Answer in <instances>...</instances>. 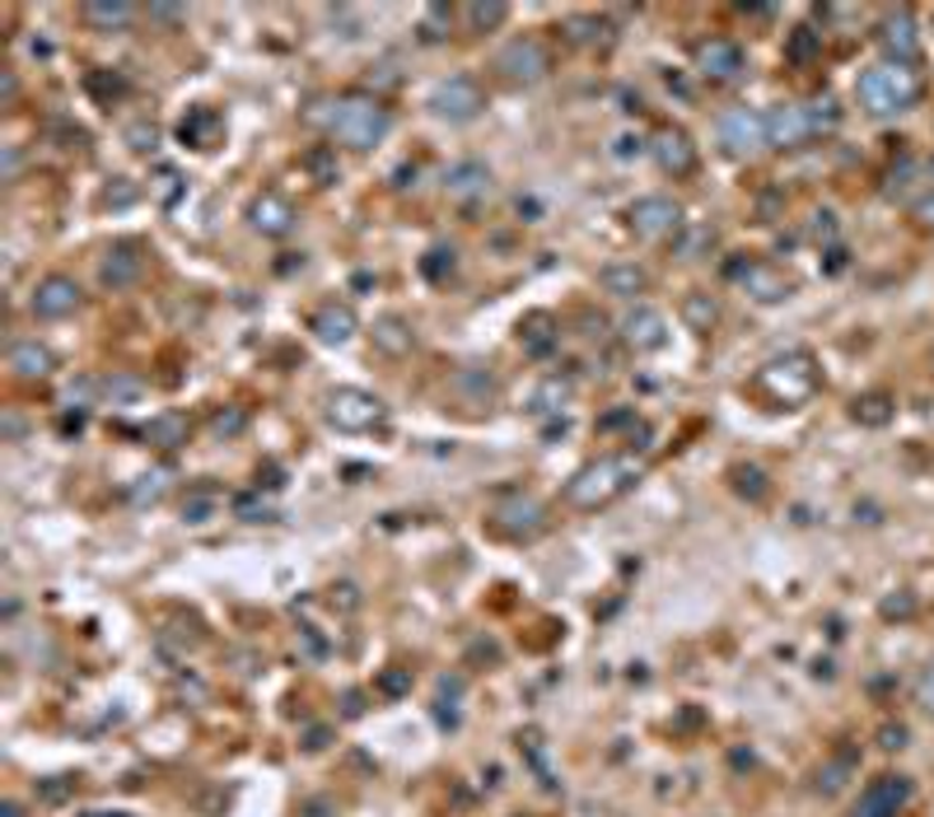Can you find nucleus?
Segmentation results:
<instances>
[{
    "label": "nucleus",
    "instance_id": "obj_1",
    "mask_svg": "<svg viewBox=\"0 0 934 817\" xmlns=\"http://www.w3.org/2000/svg\"><path fill=\"white\" fill-rule=\"evenodd\" d=\"M645 463L635 458V453H607V458L589 463L571 476V486H565V505L580 510V514H599L607 510L612 501H622V495L641 482Z\"/></svg>",
    "mask_w": 934,
    "mask_h": 817
},
{
    "label": "nucleus",
    "instance_id": "obj_2",
    "mask_svg": "<svg viewBox=\"0 0 934 817\" xmlns=\"http://www.w3.org/2000/svg\"><path fill=\"white\" fill-rule=\"evenodd\" d=\"M313 122H323L332 141L347 145V150H374L383 135H389V127H393L389 108H383L379 99H370V94H347V99H337L332 112H318Z\"/></svg>",
    "mask_w": 934,
    "mask_h": 817
},
{
    "label": "nucleus",
    "instance_id": "obj_3",
    "mask_svg": "<svg viewBox=\"0 0 934 817\" xmlns=\"http://www.w3.org/2000/svg\"><path fill=\"white\" fill-rule=\"evenodd\" d=\"M753 393L766 406H776V412L804 406L817 393V365H813V355L809 351H790V355L766 360V365L753 374Z\"/></svg>",
    "mask_w": 934,
    "mask_h": 817
},
{
    "label": "nucleus",
    "instance_id": "obj_4",
    "mask_svg": "<svg viewBox=\"0 0 934 817\" xmlns=\"http://www.w3.org/2000/svg\"><path fill=\"white\" fill-rule=\"evenodd\" d=\"M916 99H921V75L911 71V65L883 61L860 75V103L870 108L874 118H893V112L916 108Z\"/></svg>",
    "mask_w": 934,
    "mask_h": 817
},
{
    "label": "nucleus",
    "instance_id": "obj_5",
    "mask_svg": "<svg viewBox=\"0 0 934 817\" xmlns=\"http://www.w3.org/2000/svg\"><path fill=\"white\" fill-rule=\"evenodd\" d=\"M491 528L505 533V537H514V542H533V537L546 528V505L538 501V495L510 491V495H500V501H495V510H491Z\"/></svg>",
    "mask_w": 934,
    "mask_h": 817
},
{
    "label": "nucleus",
    "instance_id": "obj_6",
    "mask_svg": "<svg viewBox=\"0 0 934 817\" xmlns=\"http://www.w3.org/2000/svg\"><path fill=\"white\" fill-rule=\"evenodd\" d=\"M383 416H389V406L364 389H332L328 393V421L337 430H347V435H364V430L383 425Z\"/></svg>",
    "mask_w": 934,
    "mask_h": 817
},
{
    "label": "nucleus",
    "instance_id": "obj_7",
    "mask_svg": "<svg viewBox=\"0 0 934 817\" xmlns=\"http://www.w3.org/2000/svg\"><path fill=\"white\" fill-rule=\"evenodd\" d=\"M720 145L734 154V159H753L762 150H771L766 141V112H753V108H734L720 118Z\"/></svg>",
    "mask_w": 934,
    "mask_h": 817
},
{
    "label": "nucleus",
    "instance_id": "obj_8",
    "mask_svg": "<svg viewBox=\"0 0 934 817\" xmlns=\"http://www.w3.org/2000/svg\"><path fill=\"white\" fill-rule=\"evenodd\" d=\"M626 220H631V230L641 239L664 243V239H673L682 230V206L673 196H641V201H631Z\"/></svg>",
    "mask_w": 934,
    "mask_h": 817
},
{
    "label": "nucleus",
    "instance_id": "obj_9",
    "mask_svg": "<svg viewBox=\"0 0 934 817\" xmlns=\"http://www.w3.org/2000/svg\"><path fill=\"white\" fill-rule=\"evenodd\" d=\"M430 108H435L444 122H472L476 112L486 108V94H482V84H476L472 75H449V80L435 84Z\"/></svg>",
    "mask_w": 934,
    "mask_h": 817
},
{
    "label": "nucleus",
    "instance_id": "obj_10",
    "mask_svg": "<svg viewBox=\"0 0 934 817\" xmlns=\"http://www.w3.org/2000/svg\"><path fill=\"white\" fill-rule=\"evenodd\" d=\"M495 71L505 75L510 84H538L546 71H552V61H546V48L538 38H514L510 48H500Z\"/></svg>",
    "mask_w": 934,
    "mask_h": 817
},
{
    "label": "nucleus",
    "instance_id": "obj_11",
    "mask_svg": "<svg viewBox=\"0 0 934 817\" xmlns=\"http://www.w3.org/2000/svg\"><path fill=\"white\" fill-rule=\"evenodd\" d=\"M729 276H734L747 294H753L757 304H781L785 294L794 290L785 271H781V266H771V262H734V266H729Z\"/></svg>",
    "mask_w": 934,
    "mask_h": 817
},
{
    "label": "nucleus",
    "instance_id": "obj_12",
    "mask_svg": "<svg viewBox=\"0 0 934 817\" xmlns=\"http://www.w3.org/2000/svg\"><path fill=\"white\" fill-rule=\"evenodd\" d=\"M813 118H809V108L804 103H781V108H771L766 112V141L771 150H794V145H804L813 141Z\"/></svg>",
    "mask_w": 934,
    "mask_h": 817
},
{
    "label": "nucleus",
    "instance_id": "obj_13",
    "mask_svg": "<svg viewBox=\"0 0 934 817\" xmlns=\"http://www.w3.org/2000/svg\"><path fill=\"white\" fill-rule=\"evenodd\" d=\"M878 48L887 52L893 65H916L921 57V38H916V24H911V10H893L878 24Z\"/></svg>",
    "mask_w": 934,
    "mask_h": 817
},
{
    "label": "nucleus",
    "instance_id": "obj_14",
    "mask_svg": "<svg viewBox=\"0 0 934 817\" xmlns=\"http://www.w3.org/2000/svg\"><path fill=\"white\" fill-rule=\"evenodd\" d=\"M911 799V780L906 776H878L870 789L860 794V804L851 817H897Z\"/></svg>",
    "mask_w": 934,
    "mask_h": 817
},
{
    "label": "nucleus",
    "instance_id": "obj_15",
    "mask_svg": "<svg viewBox=\"0 0 934 817\" xmlns=\"http://www.w3.org/2000/svg\"><path fill=\"white\" fill-rule=\"evenodd\" d=\"M622 342L631 351H659L669 342V323H664V313L650 309V304H635L626 317H622Z\"/></svg>",
    "mask_w": 934,
    "mask_h": 817
},
{
    "label": "nucleus",
    "instance_id": "obj_16",
    "mask_svg": "<svg viewBox=\"0 0 934 817\" xmlns=\"http://www.w3.org/2000/svg\"><path fill=\"white\" fill-rule=\"evenodd\" d=\"M29 309H33L38 317H71V313L80 309V285H76L71 276H42V281L33 285Z\"/></svg>",
    "mask_w": 934,
    "mask_h": 817
},
{
    "label": "nucleus",
    "instance_id": "obj_17",
    "mask_svg": "<svg viewBox=\"0 0 934 817\" xmlns=\"http://www.w3.org/2000/svg\"><path fill=\"white\" fill-rule=\"evenodd\" d=\"M692 61L705 80H739L743 75V48L729 38H705Z\"/></svg>",
    "mask_w": 934,
    "mask_h": 817
},
{
    "label": "nucleus",
    "instance_id": "obj_18",
    "mask_svg": "<svg viewBox=\"0 0 934 817\" xmlns=\"http://www.w3.org/2000/svg\"><path fill=\"white\" fill-rule=\"evenodd\" d=\"M654 159H659V169L673 173V178H687L696 169V145H692V135L687 131H677V127H664L654 135Z\"/></svg>",
    "mask_w": 934,
    "mask_h": 817
},
{
    "label": "nucleus",
    "instance_id": "obj_19",
    "mask_svg": "<svg viewBox=\"0 0 934 817\" xmlns=\"http://www.w3.org/2000/svg\"><path fill=\"white\" fill-rule=\"evenodd\" d=\"M248 220H253V230L258 234H267V239H285L290 230H294V206L281 196V192H262L253 206H248Z\"/></svg>",
    "mask_w": 934,
    "mask_h": 817
},
{
    "label": "nucleus",
    "instance_id": "obj_20",
    "mask_svg": "<svg viewBox=\"0 0 934 817\" xmlns=\"http://www.w3.org/2000/svg\"><path fill=\"white\" fill-rule=\"evenodd\" d=\"M141 271H145V258H141V248L135 243H112L108 253H103V266H99V281L108 290H127L141 281Z\"/></svg>",
    "mask_w": 934,
    "mask_h": 817
},
{
    "label": "nucleus",
    "instance_id": "obj_21",
    "mask_svg": "<svg viewBox=\"0 0 934 817\" xmlns=\"http://www.w3.org/2000/svg\"><path fill=\"white\" fill-rule=\"evenodd\" d=\"M309 332L318 336V342H328V346H347L351 336H355V313H351V304H337V300L318 304L313 317H309Z\"/></svg>",
    "mask_w": 934,
    "mask_h": 817
},
{
    "label": "nucleus",
    "instance_id": "obj_22",
    "mask_svg": "<svg viewBox=\"0 0 934 817\" xmlns=\"http://www.w3.org/2000/svg\"><path fill=\"white\" fill-rule=\"evenodd\" d=\"M370 342H374V351H379V355H389V360H406V355L416 351V332H412V323H406V317L383 313V317H374Z\"/></svg>",
    "mask_w": 934,
    "mask_h": 817
},
{
    "label": "nucleus",
    "instance_id": "obj_23",
    "mask_svg": "<svg viewBox=\"0 0 934 817\" xmlns=\"http://www.w3.org/2000/svg\"><path fill=\"white\" fill-rule=\"evenodd\" d=\"M178 135H182L188 145H197V150H215L220 135H224V118H220L215 108H192L188 118H182Z\"/></svg>",
    "mask_w": 934,
    "mask_h": 817
},
{
    "label": "nucleus",
    "instance_id": "obj_24",
    "mask_svg": "<svg viewBox=\"0 0 934 817\" xmlns=\"http://www.w3.org/2000/svg\"><path fill=\"white\" fill-rule=\"evenodd\" d=\"M444 188H449L453 201H476V196L491 192V173H486V164H476V159H463V164L449 169Z\"/></svg>",
    "mask_w": 934,
    "mask_h": 817
},
{
    "label": "nucleus",
    "instance_id": "obj_25",
    "mask_svg": "<svg viewBox=\"0 0 934 817\" xmlns=\"http://www.w3.org/2000/svg\"><path fill=\"white\" fill-rule=\"evenodd\" d=\"M599 285L607 294H617V300H635V294H645L650 276H645V266H635V262H612L599 271Z\"/></svg>",
    "mask_w": 934,
    "mask_h": 817
},
{
    "label": "nucleus",
    "instance_id": "obj_26",
    "mask_svg": "<svg viewBox=\"0 0 934 817\" xmlns=\"http://www.w3.org/2000/svg\"><path fill=\"white\" fill-rule=\"evenodd\" d=\"M519 342H523V351H529V355H546V351L561 342L556 317H552V313H529V317L519 323Z\"/></svg>",
    "mask_w": 934,
    "mask_h": 817
},
{
    "label": "nucleus",
    "instance_id": "obj_27",
    "mask_svg": "<svg viewBox=\"0 0 934 817\" xmlns=\"http://www.w3.org/2000/svg\"><path fill=\"white\" fill-rule=\"evenodd\" d=\"M52 351L48 346H38V342H19V346H10V370L19 374V379H48L52 374Z\"/></svg>",
    "mask_w": 934,
    "mask_h": 817
},
{
    "label": "nucleus",
    "instance_id": "obj_28",
    "mask_svg": "<svg viewBox=\"0 0 934 817\" xmlns=\"http://www.w3.org/2000/svg\"><path fill=\"white\" fill-rule=\"evenodd\" d=\"M188 416L182 412H164V416H154L145 430H141V440L154 444V448H178V444H188Z\"/></svg>",
    "mask_w": 934,
    "mask_h": 817
},
{
    "label": "nucleus",
    "instance_id": "obj_29",
    "mask_svg": "<svg viewBox=\"0 0 934 817\" xmlns=\"http://www.w3.org/2000/svg\"><path fill=\"white\" fill-rule=\"evenodd\" d=\"M131 19H135V10L127 6V0H89V6H84V24H89V29H99V33L127 29Z\"/></svg>",
    "mask_w": 934,
    "mask_h": 817
},
{
    "label": "nucleus",
    "instance_id": "obj_30",
    "mask_svg": "<svg viewBox=\"0 0 934 817\" xmlns=\"http://www.w3.org/2000/svg\"><path fill=\"white\" fill-rule=\"evenodd\" d=\"M571 393H575V383H571V379H561V374L542 379V383H538V393H533V402H529V412H533V416H556L561 406L571 402Z\"/></svg>",
    "mask_w": 934,
    "mask_h": 817
},
{
    "label": "nucleus",
    "instance_id": "obj_31",
    "mask_svg": "<svg viewBox=\"0 0 934 817\" xmlns=\"http://www.w3.org/2000/svg\"><path fill=\"white\" fill-rule=\"evenodd\" d=\"M459 14H463L468 33H495L500 24H505L510 6H500V0H472V6H463Z\"/></svg>",
    "mask_w": 934,
    "mask_h": 817
},
{
    "label": "nucleus",
    "instance_id": "obj_32",
    "mask_svg": "<svg viewBox=\"0 0 934 817\" xmlns=\"http://www.w3.org/2000/svg\"><path fill=\"white\" fill-rule=\"evenodd\" d=\"M715 317H720V304L711 300V294L692 290L687 300H682V323H687L692 332H711V327H715Z\"/></svg>",
    "mask_w": 934,
    "mask_h": 817
},
{
    "label": "nucleus",
    "instance_id": "obj_33",
    "mask_svg": "<svg viewBox=\"0 0 934 817\" xmlns=\"http://www.w3.org/2000/svg\"><path fill=\"white\" fill-rule=\"evenodd\" d=\"M851 416L860 425H874L878 430V425L893 421V397H887V393H864V397H855V412Z\"/></svg>",
    "mask_w": 934,
    "mask_h": 817
},
{
    "label": "nucleus",
    "instance_id": "obj_34",
    "mask_svg": "<svg viewBox=\"0 0 934 817\" xmlns=\"http://www.w3.org/2000/svg\"><path fill=\"white\" fill-rule=\"evenodd\" d=\"M169 482H173V472H169V467H154V472H145L141 482L131 486V505H154L159 495L169 491Z\"/></svg>",
    "mask_w": 934,
    "mask_h": 817
},
{
    "label": "nucleus",
    "instance_id": "obj_35",
    "mask_svg": "<svg viewBox=\"0 0 934 817\" xmlns=\"http://www.w3.org/2000/svg\"><path fill=\"white\" fill-rule=\"evenodd\" d=\"M304 169L313 173L318 188H332V183H337V150H328V145L309 150V154H304Z\"/></svg>",
    "mask_w": 934,
    "mask_h": 817
},
{
    "label": "nucleus",
    "instance_id": "obj_36",
    "mask_svg": "<svg viewBox=\"0 0 934 817\" xmlns=\"http://www.w3.org/2000/svg\"><path fill=\"white\" fill-rule=\"evenodd\" d=\"M813 57H817V33H813V29H794L790 42H785V61L809 65Z\"/></svg>",
    "mask_w": 934,
    "mask_h": 817
},
{
    "label": "nucleus",
    "instance_id": "obj_37",
    "mask_svg": "<svg viewBox=\"0 0 934 817\" xmlns=\"http://www.w3.org/2000/svg\"><path fill=\"white\" fill-rule=\"evenodd\" d=\"M449 24H453V10L449 6H430L425 19H421V38L425 42H444L449 38Z\"/></svg>",
    "mask_w": 934,
    "mask_h": 817
},
{
    "label": "nucleus",
    "instance_id": "obj_38",
    "mask_svg": "<svg viewBox=\"0 0 934 817\" xmlns=\"http://www.w3.org/2000/svg\"><path fill=\"white\" fill-rule=\"evenodd\" d=\"M453 258H459V253H453V248H444V243H440V248H430V253H425L421 271H425L430 281H444L449 271H453Z\"/></svg>",
    "mask_w": 934,
    "mask_h": 817
},
{
    "label": "nucleus",
    "instance_id": "obj_39",
    "mask_svg": "<svg viewBox=\"0 0 934 817\" xmlns=\"http://www.w3.org/2000/svg\"><path fill=\"white\" fill-rule=\"evenodd\" d=\"M84 84H89V94H99L103 103H112V99H122V94H127V80H122V75H103V71H94Z\"/></svg>",
    "mask_w": 934,
    "mask_h": 817
},
{
    "label": "nucleus",
    "instance_id": "obj_40",
    "mask_svg": "<svg viewBox=\"0 0 934 817\" xmlns=\"http://www.w3.org/2000/svg\"><path fill=\"white\" fill-rule=\"evenodd\" d=\"M243 425H248V412H243V406H230V412H215L211 435H215V440H230V435H239Z\"/></svg>",
    "mask_w": 934,
    "mask_h": 817
},
{
    "label": "nucleus",
    "instance_id": "obj_41",
    "mask_svg": "<svg viewBox=\"0 0 934 817\" xmlns=\"http://www.w3.org/2000/svg\"><path fill=\"white\" fill-rule=\"evenodd\" d=\"M127 145H131L135 154L154 150V145H159V127H154V122H131V127H127Z\"/></svg>",
    "mask_w": 934,
    "mask_h": 817
},
{
    "label": "nucleus",
    "instance_id": "obj_42",
    "mask_svg": "<svg viewBox=\"0 0 934 817\" xmlns=\"http://www.w3.org/2000/svg\"><path fill=\"white\" fill-rule=\"evenodd\" d=\"M211 510H215V495L197 491V495H188V505H182V518H188V524H207Z\"/></svg>",
    "mask_w": 934,
    "mask_h": 817
},
{
    "label": "nucleus",
    "instance_id": "obj_43",
    "mask_svg": "<svg viewBox=\"0 0 934 817\" xmlns=\"http://www.w3.org/2000/svg\"><path fill=\"white\" fill-rule=\"evenodd\" d=\"M734 486H739V495H753V501H762V495H766V476L757 467H734Z\"/></svg>",
    "mask_w": 934,
    "mask_h": 817
},
{
    "label": "nucleus",
    "instance_id": "obj_44",
    "mask_svg": "<svg viewBox=\"0 0 934 817\" xmlns=\"http://www.w3.org/2000/svg\"><path fill=\"white\" fill-rule=\"evenodd\" d=\"M103 393H108L112 402H127V397H141V393H145V383H141V379L118 374V379H108V383H103Z\"/></svg>",
    "mask_w": 934,
    "mask_h": 817
},
{
    "label": "nucleus",
    "instance_id": "obj_45",
    "mask_svg": "<svg viewBox=\"0 0 934 817\" xmlns=\"http://www.w3.org/2000/svg\"><path fill=\"white\" fill-rule=\"evenodd\" d=\"M406 687H412V673H402V668H393V673L379 677V692H383V696H402Z\"/></svg>",
    "mask_w": 934,
    "mask_h": 817
},
{
    "label": "nucleus",
    "instance_id": "obj_46",
    "mask_svg": "<svg viewBox=\"0 0 934 817\" xmlns=\"http://www.w3.org/2000/svg\"><path fill=\"white\" fill-rule=\"evenodd\" d=\"M173 196H178V173L164 169V173H159V201H173Z\"/></svg>",
    "mask_w": 934,
    "mask_h": 817
},
{
    "label": "nucleus",
    "instance_id": "obj_47",
    "mask_svg": "<svg viewBox=\"0 0 934 817\" xmlns=\"http://www.w3.org/2000/svg\"><path fill=\"white\" fill-rule=\"evenodd\" d=\"M911 215H916V220L925 224V230H934V196H921V201H916V211H911Z\"/></svg>",
    "mask_w": 934,
    "mask_h": 817
},
{
    "label": "nucleus",
    "instance_id": "obj_48",
    "mask_svg": "<svg viewBox=\"0 0 934 817\" xmlns=\"http://www.w3.org/2000/svg\"><path fill=\"white\" fill-rule=\"evenodd\" d=\"M617 425H635V412H612L599 421V430H617Z\"/></svg>",
    "mask_w": 934,
    "mask_h": 817
},
{
    "label": "nucleus",
    "instance_id": "obj_49",
    "mask_svg": "<svg viewBox=\"0 0 934 817\" xmlns=\"http://www.w3.org/2000/svg\"><path fill=\"white\" fill-rule=\"evenodd\" d=\"M234 510H239L243 518H271V510H267V505H258V501H239Z\"/></svg>",
    "mask_w": 934,
    "mask_h": 817
},
{
    "label": "nucleus",
    "instance_id": "obj_50",
    "mask_svg": "<svg viewBox=\"0 0 934 817\" xmlns=\"http://www.w3.org/2000/svg\"><path fill=\"white\" fill-rule=\"evenodd\" d=\"M921 700L934 710V664H930V668H925V677H921Z\"/></svg>",
    "mask_w": 934,
    "mask_h": 817
},
{
    "label": "nucleus",
    "instance_id": "obj_51",
    "mask_svg": "<svg viewBox=\"0 0 934 817\" xmlns=\"http://www.w3.org/2000/svg\"><path fill=\"white\" fill-rule=\"evenodd\" d=\"M571 29H575V38H580V42H594V29H599V24H594V19H575Z\"/></svg>",
    "mask_w": 934,
    "mask_h": 817
},
{
    "label": "nucleus",
    "instance_id": "obj_52",
    "mask_svg": "<svg viewBox=\"0 0 934 817\" xmlns=\"http://www.w3.org/2000/svg\"><path fill=\"white\" fill-rule=\"evenodd\" d=\"M6 817H24V813H19V804H6Z\"/></svg>",
    "mask_w": 934,
    "mask_h": 817
}]
</instances>
